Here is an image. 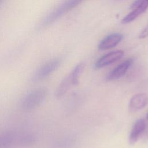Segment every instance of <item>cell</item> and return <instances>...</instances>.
I'll use <instances>...</instances> for the list:
<instances>
[{"label": "cell", "mask_w": 148, "mask_h": 148, "mask_svg": "<svg viewBox=\"0 0 148 148\" xmlns=\"http://www.w3.org/2000/svg\"><path fill=\"white\" fill-rule=\"evenodd\" d=\"M60 64L61 60L59 58L50 60L44 64L37 70L34 75V82H39L46 79L59 67Z\"/></svg>", "instance_id": "7a4b0ae2"}, {"label": "cell", "mask_w": 148, "mask_h": 148, "mask_svg": "<svg viewBox=\"0 0 148 148\" xmlns=\"http://www.w3.org/2000/svg\"><path fill=\"white\" fill-rule=\"evenodd\" d=\"M124 54V51L120 50L107 53L96 61L94 67L95 69H100L110 65L121 59L123 57Z\"/></svg>", "instance_id": "3957f363"}, {"label": "cell", "mask_w": 148, "mask_h": 148, "mask_svg": "<svg viewBox=\"0 0 148 148\" xmlns=\"http://www.w3.org/2000/svg\"><path fill=\"white\" fill-rule=\"evenodd\" d=\"M146 118H147V119L148 120V113H147V116H146Z\"/></svg>", "instance_id": "9a60e30c"}, {"label": "cell", "mask_w": 148, "mask_h": 148, "mask_svg": "<svg viewBox=\"0 0 148 148\" xmlns=\"http://www.w3.org/2000/svg\"><path fill=\"white\" fill-rule=\"evenodd\" d=\"M123 36L120 34H110L104 38L98 45L99 50H106L116 46L121 40Z\"/></svg>", "instance_id": "ba28073f"}, {"label": "cell", "mask_w": 148, "mask_h": 148, "mask_svg": "<svg viewBox=\"0 0 148 148\" xmlns=\"http://www.w3.org/2000/svg\"><path fill=\"white\" fill-rule=\"evenodd\" d=\"M2 1H3V0H0V5H1V3H2Z\"/></svg>", "instance_id": "5bb4252c"}, {"label": "cell", "mask_w": 148, "mask_h": 148, "mask_svg": "<svg viewBox=\"0 0 148 148\" xmlns=\"http://www.w3.org/2000/svg\"><path fill=\"white\" fill-rule=\"evenodd\" d=\"M36 142L35 136L30 133H19L18 138V146L27 147L33 145Z\"/></svg>", "instance_id": "8fae6325"}, {"label": "cell", "mask_w": 148, "mask_h": 148, "mask_svg": "<svg viewBox=\"0 0 148 148\" xmlns=\"http://www.w3.org/2000/svg\"><path fill=\"white\" fill-rule=\"evenodd\" d=\"M148 105V95L139 93L134 95L130 99L128 109L130 112H135L140 110Z\"/></svg>", "instance_id": "5b68a950"}, {"label": "cell", "mask_w": 148, "mask_h": 148, "mask_svg": "<svg viewBox=\"0 0 148 148\" xmlns=\"http://www.w3.org/2000/svg\"><path fill=\"white\" fill-rule=\"evenodd\" d=\"M84 69V64L83 63H80L77 64L72 71L70 73L73 85L76 86L79 82V78Z\"/></svg>", "instance_id": "7c38bea8"}, {"label": "cell", "mask_w": 148, "mask_h": 148, "mask_svg": "<svg viewBox=\"0 0 148 148\" xmlns=\"http://www.w3.org/2000/svg\"><path fill=\"white\" fill-rule=\"evenodd\" d=\"M148 8V5L145 3H141L127 14L121 20L123 24H127L135 20L140 14L144 13Z\"/></svg>", "instance_id": "9c48e42d"}, {"label": "cell", "mask_w": 148, "mask_h": 148, "mask_svg": "<svg viewBox=\"0 0 148 148\" xmlns=\"http://www.w3.org/2000/svg\"><path fill=\"white\" fill-rule=\"evenodd\" d=\"M146 128V123L145 120L143 119L138 120L133 125L130 132L128 139L129 143L131 145L135 144L144 132Z\"/></svg>", "instance_id": "52a82bcc"}, {"label": "cell", "mask_w": 148, "mask_h": 148, "mask_svg": "<svg viewBox=\"0 0 148 148\" xmlns=\"http://www.w3.org/2000/svg\"><path fill=\"white\" fill-rule=\"evenodd\" d=\"M47 89L43 87L36 88L29 92L24 98L21 102V108L25 111H29L38 107L46 98Z\"/></svg>", "instance_id": "6da1fadb"}, {"label": "cell", "mask_w": 148, "mask_h": 148, "mask_svg": "<svg viewBox=\"0 0 148 148\" xmlns=\"http://www.w3.org/2000/svg\"><path fill=\"white\" fill-rule=\"evenodd\" d=\"M19 133L6 131L0 133V148H11L18 145Z\"/></svg>", "instance_id": "277c9868"}, {"label": "cell", "mask_w": 148, "mask_h": 148, "mask_svg": "<svg viewBox=\"0 0 148 148\" xmlns=\"http://www.w3.org/2000/svg\"><path fill=\"white\" fill-rule=\"evenodd\" d=\"M73 85L71 74L66 76L61 82L57 88L56 95L57 98L62 97L69 89L71 86Z\"/></svg>", "instance_id": "30bf717a"}, {"label": "cell", "mask_w": 148, "mask_h": 148, "mask_svg": "<svg viewBox=\"0 0 148 148\" xmlns=\"http://www.w3.org/2000/svg\"><path fill=\"white\" fill-rule=\"evenodd\" d=\"M132 61L131 58H128L123 61L108 74L106 80L108 81L116 80L123 76L132 64Z\"/></svg>", "instance_id": "8992f818"}, {"label": "cell", "mask_w": 148, "mask_h": 148, "mask_svg": "<svg viewBox=\"0 0 148 148\" xmlns=\"http://www.w3.org/2000/svg\"><path fill=\"white\" fill-rule=\"evenodd\" d=\"M148 36V25L140 32L138 38L139 39H144Z\"/></svg>", "instance_id": "4fadbf2b"}]
</instances>
